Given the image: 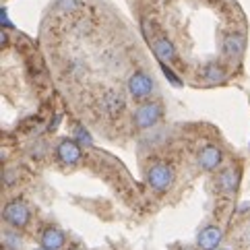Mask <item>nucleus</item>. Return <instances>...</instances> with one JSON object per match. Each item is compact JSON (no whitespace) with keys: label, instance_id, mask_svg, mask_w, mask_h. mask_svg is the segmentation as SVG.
Instances as JSON below:
<instances>
[{"label":"nucleus","instance_id":"4","mask_svg":"<svg viewBox=\"0 0 250 250\" xmlns=\"http://www.w3.org/2000/svg\"><path fill=\"white\" fill-rule=\"evenodd\" d=\"M4 219L11 223V226H15V228H25L29 223V207L25 205L23 201H11L4 207Z\"/></svg>","mask_w":250,"mask_h":250},{"label":"nucleus","instance_id":"3","mask_svg":"<svg viewBox=\"0 0 250 250\" xmlns=\"http://www.w3.org/2000/svg\"><path fill=\"white\" fill-rule=\"evenodd\" d=\"M172 169H169V166L166 164H155V166H151L149 167V172H147V182L149 186L153 190L157 192H164L169 184H172Z\"/></svg>","mask_w":250,"mask_h":250},{"label":"nucleus","instance_id":"6","mask_svg":"<svg viewBox=\"0 0 250 250\" xmlns=\"http://www.w3.org/2000/svg\"><path fill=\"white\" fill-rule=\"evenodd\" d=\"M56 153H58V159H60L62 164L75 166L79 159H81V145H79L75 139H62L58 143Z\"/></svg>","mask_w":250,"mask_h":250},{"label":"nucleus","instance_id":"7","mask_svg":"<svg viewBox=\"0 0 250 250\" xmlns=\"http://www.w3.org/2000/svg\"><path fill=\"white\" fill-rule=\"evenodd\" d=\"M151 48H153L155 56L162 62H174L178 58L176 46L166 38V35H155V38L151 40Z\"/></svg>","mask_w":250,"mask_h":250},{"label":"nucleus","instance_id":"12","mask_svg":"<svg viewBox=\"0 0 250 250\" xmlns=\"http://www.w3.org/2000/svg\"><path fill=\"white\" fill-rule=\"evenodd\" d=\"M201 77L207 83H221L223 79H226V68H223L219 62H209V64L203 66Z\"/></svg>","mask_w":250,"mask_h":250},{"label":"nucleus","instance_id":"21","mask_svg":"<svg viewBox=\"0 0 250 250\" xmlns=\"http://www.w3.org/2000/svg\"><path fill=\"white\" fill-rule=\"evenodd\" d=\"M35 250H46V248H35Z\"/></svg>","mask_w":250,"mask_h":250},{"label":"nucleus","instance_id":"22","mask_svg":"<svg viewBox=\"0 0 250 250\" xmlns=\"http://www.w3.org/2000/svg\"><path fill=\"white\" fill-rule=\"evenodd\" d=\"M70 250H79V248H70Z\"/></svg>","mask_w":250,"mask_h":250},{"label":"nucleus","instance_id":"15","mask_svg":"<svg viewBox=\"0 0 250 250\" xmlns=\"http://www.w3.org/2000/svg\"><path fill=\"white\" fill-rule=\"evenodd\" d=\"M75 141H77L81 147H87V145H91V135L87 132V128L75 126Z\"/></svg>","mask_w":250,"mask_h":250},{"label":"nucleus","instance_id":"20","mask_svg":"<svg viewBox=\"0 0 250 250\" xmlns=\"http://www.w3.org/2000/svg\"><path fill=\"white\" fill-rule=\"evenodd\" d=\"M0 42H2V48H6V31L2 29V33H0Z\"/></svg>","mask_w":250,"mask_h":250},{"label":"nucleus","instance_id":"10","mask_svg":"<svg viewBox=\"0 0 250 250\" xmlns=\"http://www.w3.org/2000/svg\"><path fill=\"white\" fill-rule=\"evenodd\" d=\"M221 238H223L221 229L215 228V226H209L199 234V240H196V242H199L201 250H215L219 246V242H221Z\"/></svg>","mask_w":250,"mask_h":250},{"label":"nucleus","instance_id":"13","mask_svg":"<svg viewBox=\"0 0 250 250\" xmlns=\"http://www.w3.org/2000/svg\"><path fill=\"white\" fill-rule=\"evenodd\" d=\"M238 182H240V178H238V172L234 167H228V169H223L221 176H219V184H221V188L226 190V192H236L238 190Z\"/></svg>","mask_w":250,"mask_h":250},{"label":"nucleus","instance_id":"8","mask_svg":"<svg viewBox=\"0 0 250 250\" xmlns=\"http://www.w3.org/2000/svg\"><path fill=\"white\" fill-rule=\"evenodd\" d=\"M223 162V155H221V151L215 147V145H205L201 149V153H199V166L203 169H207V172H211V169H217Z\"/></svg>","mask_w":250,"mask_h":250},{"label":"nucleus","instance_id":"5","mask_svg":"<svg viewBox=\"0 0 250 250\" xmlns=\"http://www.w3.org/2000/svg\"><path fill=\"white\" fill-rule=\"evenodd\" d=\"M128 91L135 100H145V97H149L151 91H153V81H151V77L147 73L137 70V73H132V77L128 79Z\"/></svg>","mask_w":250,"mask_h":250},{"label":"nucleus","instance_id":"19","mask_svg":"<svg viewBox=\"0 0 250 250\" xmlns=\"http://www.w3.org/2000/svg\"><path fill=\"white\" fill-rule=\"evenodd\" d=\"M0 21H2V27H6V25H11V21L6 19V11H4V8L0 11Z\"/></svg>","mask_w":250,"mask_h":250},{"label":"nucleus","instance_id":"17","mask_svg":"<svg viewBox=\"0 0 250 250\" xmlns=\"http://www.w3.org/2000/svg\"><path fill=\"white\" fill-rule=\"evenodd\" d=\"M73 31L77 33V35H87L89 31H91V25H89L85 19H79L77 23H75V27H73Z\"/></svg>","mask_w":250,"mask_h":250},{"label":"nucleus","instance_id":"2","mask_svg":"<svg viewBox=\"0 0 250 250\" xmlns=\"http://www.w3.org/2000/svg\"><path fill=\"white\" fill-rule=\"evenodd\" d=\"M126 108V100L118 91H105L100 100H97V112H102L108 118H118V116Z\"/></svg>","mask_w":250,"mask_h":250},{"label":"nucleus","instance_id":"16","mask_svg":"<svg viewBox=\"0 0 250 250\" xmlns=\"http://www.w3.org/2000/svg\"><path fill=\"white\" fill-rule=\"evenodd\" d=\"M162 73L166 75V79H167V81L172 83V85H176V87H182V81H180V79H178V75H176V73H172V70L167 68L166 62H162Z\"/></svg>","mask_w":250,"mask_h":250},{"label":"nucleus","instance_id":"9","mask_svg":"<svg viewBox=\"0 0 250 250\" xmlns=\"http://www.w3.org/2000/svg\"><path fill=\"white\" fill-rule=\"evenodd\" d=\"M242 50H244V38L240 33L231 31V33L223 35V54H226L228 58H231V60L240 58Z\"/></svg>","mask_w":250,"mask_h":250},{"label":"nucleus","instance_id":"1","mask_svg":"<svg viewBox=\"0 0 250 250\" xmlns=\"http://www.w3.org/2000/svg\"><path fill=\"white\" fill-rule=\"evenodd\" d=\"M162 116H164L162 105L157 102H147V104H141L139 108L132 112V122H135L137 128L145 130V128H151L153 124H157Z\"/></svg>","mask_w":250,"mask_h":250},{"label":"nucleus","instance_id":"14","mask_svg":"<svg viewBox=\"0 0 250 250\" xmlns=\"http://www.w3.org/2000/svg\"><path fill=\"white\" fill-rule=\"evenodd\" d=\"M68 75L73 77V79H77V81H81V79L87 75V66L83 64L81 60H73L68 64Z\"/></svg>","mask_w":250,"mask_h":250},{"label":"nucleus","instance_id":"11","mask_svg":"<svg viewBox=\"0 0 250 250\" xmlns=\"http://www.w3.org/2000/svg\"><path fill=\"white\" fill-rule=\"evenodd\" d=\"M42 246L46 250H60L64 246V234L58 228H46L42 234Z\"/></svg>","mask_w":250,"mask_h":250},{"label":"nucleus","instance_id":"18","mask_svg":"<svg viewBox=\"0 0 250 250\" xmlns=\"http://www.w3.org/2000/svg\"><path fill=\"white\" fill-rule=\"evenodd\" d=\"M60 120H62V116L60 114H56L54 118H52V122H50V126H48V130H56V126L60 124Z\"/></svg>","mask_w":250,"mask_h":250},{"label":"nucleus","instance_id":"23","mask_svg":"<svg viewBox=\"0 0 250 250\" xmlns=\"http://www.w3.org/2000/svg\"><path fill=\"white\" fill-rule=\"evenodd\" d=\"M223 250H226V248H223Z\"/></svg>","mask_w":250,"mask_h":250}]
</instances>
